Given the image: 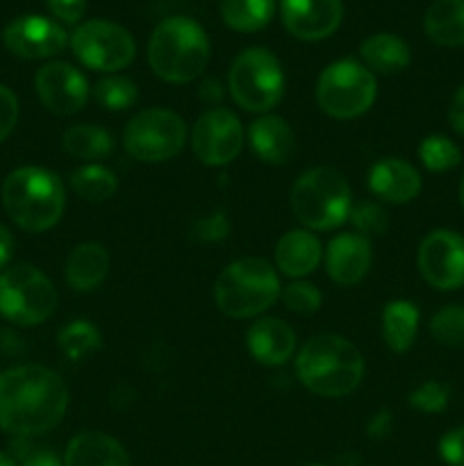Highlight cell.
I'll use <instances>...</instances> for the list:
<instances>
[{"instance_id":"obj_43","label":"cell","mask_w":464,"mask_h":466,"mask_svg":"<svg viewBox=\"0 0 464 466\" xmlns=\"http://www.w3.org/2000/svg\"><path fill=\"white\" fill-rule=\"evenodd\" d=\"M391 431V412L389 410H380L378 414H373V419L368 421L367 432L371 440H382V437L389 435Z\"/></svg>"},{"instance_id":"obj_13","label":"cell","mask_w":464,"mask_h":466,"mask_svg":"<svg viewBox=\"0 0 464 466\" xmlns=\"http://www.w3.org/2000/svg\"><path fill=\"white\" fill-rule=\"evenodd\" d=\"M423 280L441 291L464 285V237L453 230H435L421 241L417 255Z\"/></svg>"},{"instance_id":"obj_42","label":"cell","mask_w":464,"mask_h":466,"mask_svg":"<svg viewBox=\"0 0 464 466\" xmlns=\"http://www.w3.org/2000/svg\"><path fill=\"white\" fill-rule=\"evenodd\" d=\"M449 118L450 126L458 135L464 137V85L455 91L453 100H450V109H449Z\"/></svg>"},{"instance_id":"obj_10","label":"cell","mask_w":464,"mask_h":466,"mask_svg":"<svg viewBox=\"0 0 464 466\" xmlns=\"http://www.w3.org/2000/svg\"><path fill=\"white\" fill-rule=\"evenodd\" d=\"M187 141V126L171 109H144L130 118L123 132V146L135 159L146 164L176 157Z\"/></svg>"},{"instance_id":"obj_48","label":"cell","mask_w":464,"mask_h":466,"mask_svg":"<svg viewBox=\"0 0 464 466\" xmlns=\"http://www.w3.org/2000/svg\"><path fill=\"white\" fill-rule=\"evenodd\" d=\"M308 466H323V464H308Z\"/></svg>"},{"instance_id":"obj_26","label":"cell","mask_w":464,"mask_h":466,"mask_svg":"<svg viewBox=\"0 0 464 466\" xmlns=\"http://www.w3.org/2000/svg\"><path fill=\"white\" fill-rule=\"evenodd\" d=\"M419 330V309L409 300H391L382 312V337L394 353H405Z\"/></svg>"},{"instance_id":"obj_23","label":"cell","mask_w":464,"mask_h":466,"mask_svg":"<svg viewBox=\"0 0 464 466\" xmlns=\"http://www.w3.org/2000/svg\"><path fill=\"white\" fill-rule=\"evenodd\" d=\"M109 255L100 244H80L66 259V282L76 291H94L105 282Z\"/></svg>"},{"instance_id":"obj_4","label":"cell","mask_w":464,"mask_h":466,"mask_svg":"<svg viewBox=\"0 0 464 466\" xmlns=\"http://www.w3.org/2000/svg\"><path fill=\"white\" fill-rule=\"evenodd\" d=\"M148 62L166 82H191L209 62V39L203 27L185 16H173L155 27L148 44Z\"/></svg>"},{"instance_id":"obj_12","label":"cell","mask_w":464,"mask_h":466,"mask_svg":"<svg viewBox=\"0 0 464 466\" xmlns=\"http://www.w3.org/2000/svg\"><path fill=\"white\" fill-rule=\"evenodd\" d=\"M244 146V127L226 107H212L196 121L191 148L205 167H226Z\"/></svg>"},{"instance_id":"obj_34","label":"cell","mask_w":464,"mask_h":466,"mask_svg":"<svg viewBox=\"0 0 464 466\" xmlns=\"http://www.w3.org/2000/svg\"><path fill=\"white\" fill-rule=\"evenodd\" d=\"M348 218L355 230H358V235L367 237V239L368 237L385 235L387 228H389V214L385 212V208H380L378 203H368V200L350 208Z\"/></svg>"},{"instance_id":"obj_3","label":"cell","mask_w":464,"mask_h":466,"mask_svg":"<svg viewBox=\"0 0 464 466\" xmlns=\"http://www.w3.org/2000/svg\"><path fill=\"white\" fill-rule=\"evenodd\" d=\"M66 194L55 173L39 167L16 168L3 182V208L27 232L50 230L62 218Z\"/></svg>"},{"instance_id":"obj_30","label":"cell","mask_w":464,"mask_h":466,"mask_svg":"<svg viewBox=\"0 0 464 466\" xmlns=\"http://www.w3.org/2000/svg\"><path fill=\"white\" fill-rule=\"evenodd\" d=\"M57 344L64 358H68L71 362H80L86 355L96 353L100 349V332L94 323L73 321L66 328H62Z\"/></svg>"},{"instance_id":"obj_16","label":"cell","mask_w":464,"mask_h":466,"mask_svg":"<svg viewBox=\"0 0 464 466\" xmlns=\"http://www.w3.org/2000/svg\"><path fill=\"white\" fill-rule=\"evenodd\" d=\"M282 23L303 41H321L339 27L344 18L341 0H282Z\"/></svg>"},{"instance_id":"obj_9","label":"cell","mask_w":464,"mask_h":466,"mask_svg":"<svg viewBox=\"0 0 464 466\" xmlns=\"http://www.w3.org/2000/svg\"><path fill=\"white\" fill-rule=\"evenodd\" d=\"M378 96L376 76L355 59L330 64L318 76L317 103L328 116L355 118L367 112Z\"/></svg>"},{"instance_id":"obj_47","label":"cell","mask_w":464,"mask_h":466,"mask_svg":"<svg viewBox=\"0 0 464 466\" xmlns=\"http://www.w3.org/2000/svg\"><path fill=\"white\" fill-rule=\"evenodd\" d=\"M459 200H462V208H464V177L462 182H459Z\"/></svg>"},{"instance_id":"obj_22","label":"cell","mask_w":464,"mask_h":466,"mask_svg":"<svg viewBox=\"0 0 464 466\" xmlns=\"http://www.w3.org/2000/svg\"><path fill=\"white\" fill-rule=\"evenodd\" d=\"M323 258L321 241L308 230H291L276 246V264L287 278H305Z\"/></svg>"},{"instance_id":"obj_40","label":"cell","mask_w":464,"mask_h":466,"mask_svg":"<svg viewBox=\"0 0 464 466\" xmlns=\"http://www.w3.org/2000/svg\"><path fill=\"white\" fill-rule=\"evenodd\" d=\"M45 5L64 23H77L86 12V0H45Z\"/></svg>"},{"instance_id":"obj_1","label":"cell","mask_w":464,"mask_h":466,"mask_svg":"<svg viewBox=\"0 0 464 466\" xmlns=\"http://www.w3.org/2000/svg\"><path fill=\"white\" fill-rule=\"evenodd\" d=\"M68 408L62 378L39 364H23L0 373V428L14 437L53 431Z\"/></svg>"},{"instance_id":"obj_21","label":"cell","mask_w":464,"mask_h":466,"mask_svg":"<svg viewBox=\"0 0 464 466\" xmlns=\"http://www.w3.org/2000/svg\"><path fill=\"white\" fill-rule=\"evenodd\" d=\"M64 466H130L126 449L105 432H80L66 446Z\"/></svg>"},{"instance_id":"obj_2","label":"cell","mask_w":464,"mask_h":466,"mask_svg":"<svg viewBox=\"0 0 464 466\" xmlns=\"http://www.w3.org/2000/svg\"><path fill=\"white\" fill-rule=\"evenodd\" d=\"M296 376L312 394L326 399L348 396L362 382V353L344 337L317 335L296 355Z\"/></svg>"},{"instance_id":"obj_11","label":"cell","mask_w":464,"mask_h":466,"mask_svg":"<svg viewBox=\"0 0 464 466\" xmlns=\"http://www.w3.org/2000/svg\"><path fill=\"white\" fill-rule=\"evenodd\" d=\"M76 57L91 71H121L135 59L136 46L126 27L112 21H86L71 35Z\"/></svg>"},{"instance_id":"obj_25","label":"cell","mask_w":464,"mask_h":466,"mask_svg":"<svg viewBox=\"0 0 464 466\" xmlns=\"http://www.w3.org/2000/svg\"><path fill=\"white\" fill-rule=\"evenodd\" d=\"M359 55L364 59V66L371 73H389L403 71L409 64V48L400 36L396 35H373L359 48Z\"/></svg>"},{"instance_id":"obj_46","label":"cell","mask_w":464,"mask_h":466,"mask_svg":"<svg viewBox=\"0 0 464 466\" xmlns=\"http://www.w3.org/2000/svg\"><path fill=\"white\" fill-rule=\"evenodd\" d=\"M0 466H18L16 460L7 453H0Z\"/></svg>"},{"instance_id":"obj_14","label":"cell","mask_w":464,"mask_h":466,"mask_svg":"<svg viewBox=\"0 0 464 466\" xmlns=\"http://www.w3.org/2000/svg\"><path fill=\"white\" fill-rule=\"evenodd\" d=\"M36 96L50 114L68 116L85 107L89 98L86 77L66 62H50L35 76Z\"/></svg>"},{"instance_id":"obj_5","label":"cell","mask_w":464,"mask_h":466,"mask_svg":"<svg viewBox=\"0 0 464 466\" xmlns=\"http://www.w3.org/2000/svg\"><path fill=\"white\" fill-rule=\"evenodd\" d=\"M280 296L277 273L267 259L241 258L227 264L214 282L218 309L232 319H250L271 308Z\"/></svg>"},{"instance_id":"obj_37","label":"cell","mask_w":464,"mask_h":466,"mask_svg":"<svg viewBox=\"0 0 464 466\" xmlns=\"http://www.w3.org/2000/svg\"><path fill=\"white\" fill-rule=\"evenodd\" d=\"M18 121V98L12 89L0 85V144L12 135Z\"/></svg>"},{"instance_id":"obj_33","label":"cell","mask_w":464,"mask_h":466,"mask_svg":"<svg viewBox=\"0 0 464 466\" xmlns=\"http://www.w3.org/2000/svg\"><path fill=\"white\" fill-rule=\"evenodd\" d=\"M430 335L441 346H464V305H446L432 317Z\"/></svg>"},{"instance_id":"obj_20","label":"cell","mask_w":464,"mask_h":466,"mask_svg":"<svg viewBox=\"0 0 464 466\" xmlns=\"http://www.w3.org/2000/svg\"><path fill=\"white\" fill-rule=\"evenodd\" d=\"M248 139L255 155L262 162L273 164V167H282V164H287L294 157L296 137L285 118L271 116V114L257 118L250 126Z\"/></svg>"},{"instance_id":"obj_29","label":"cell","mask_w":464,"mask_h":466,"mask_svg":"<svg viewBox=\"0 0 464 466\" xmlns=\"http://www.w3.org/2000/svg\"><path fill=\"white\" fill-rule=\"evenodd\" d=\"M71 189L89 203H103L116 194L118 180L109 168L100 167V164H86V167L73 171Z\"/></svg>"},{"instance_id":"obj_17","label":"cell","mask_w":464,"mask_h":466,"mask_svg":"<svg viewBox=\"0 0 464 466\" xmlns=\"http://www.w3.org/2000/svg\"><path fill=\"white\" fill-rule=\"evenodd\" d=\"M328 276L339 285H355L371 268V244L358 232L337 235L326 250Z\"/></svg>"},{"instance_id":"obj_32","label":"cell","mask_w":464,"mask_h":466,"mask_svg":"<svg viewBox=\"0 0 464 466\" xmlns=\"http://www.w3.org/2000/svg\"><path fill=\"white\" fill-rule=\"evenodd\" d=\"M96 100L103 109H109V112H123V109H130L132 105L139 98V91H136V85L130 80V77L123 76H109L103 77V80L96 85L94 89Z\"/></svg>"},{"instance_id":"obj_15","label":"cell","mask_w":464,"mask_h":466,"mask_svg":"<svg viewBox=\"0 0 464 466\" xmlns=\"http://www.w3.org/2000/svg\"><path fill=\"white\" fill-rule=\"evenodd\" d=\"M7 50L23 59H48L62 53L68 35L59 23L44 16H21L9 23L3 32Z\"/></svg>"},{"instance_id":"obj_44","label":"cell","mask_w":464,"mask_h":466,"mask_svg":"<svg viewBox=\"0 0 464 466\" xmlns=\"http://www.w3.org/2000/svg\"><path fill=\"white\" fill-rule=\"evenodd\" d=\"M12 253H14V237L12 232L0 223V271H3L5 264L9 262Z\"/></svg>"},{"instance_id":"obj_27","label":"cell","mask_w":464,"mask_h":466,"mask_svg":"<svg viewBox=\"0 0 464 466\" xmlns=\"http://www.w3.org/2000/svg\"><path fill=\"white\" fill-rule=\"evenodd\" d=\"M64 150L77 159H86V162H96L112 153L114 139L105 127L91 126V123H80L64 132L62 137Z\"/></svg>"},{"instance_id":"obj_6","label":"cell","mask_w":464,"mask_h":466,"mask_svg":"<svg viewBox=\"0 0 464 466\" xmlns=\"http://www.w3.org/2000/svg\"><path fill=\"white\" fill-rule=\"evenodd\" d=\"M350 208V187L335 168H309L291 187V209L312 230H335L348 218Z\"/></svg>"},{"instance_id":"obj_24","label":"cell","mask_w":464,"mask_h":466,"mask_svg":"<svg viewBox=\"0 0 464 466\" xmlns=\"http://www.w3.org/2000/svg\"><path fill=\"white\" fill-rule=\"evenodd\" d=\"M428 39L446 48L464 46V0H435L423 18Z\"/></svg>"},{"instance_id":"obj_7","label":"cell","mask_w":464,"mask_h":466,"mask_svg":"<svg viewBox=\"0 0 464 466\" xmlns=\"http://www.w3.org/2000/svg\"><path fill=\"white\" fill-rule=\"evenodd\" d=\"M227 89L241 109L262 114L282 100L285 73L271 50L246 48L232 62L227 73Z\"/></svg>"},{"instance_id":"obj_8","label":"cell","mask_w":464,"mask_h":466,"mask_svg":"<svg viewBox=\"0 0 464 466\" xmlns=\"http://www.w3.org/2000/svg\"><path fill=\"white\" fill-rule=\"evenodd\" d=\"M57 308V291L32 264H14L0 273V314L14 326H39Z\"/></svg>"},{"instance_id":"obj_39","label":"cell","mask_w":464,"mask_h":466,"mask_svg":"<svg viewBox=\"0 0 464 466\" xmlns=\"http://www.w3.org/2000/svg\"><path fill=\"white\" fill-rule=\"evenodd\" d=\"M227 232H230V221H227L223 212L209 214V217L200 218L196 223V237L203 241H221L226 239Z\"/></svg>"},{"instance_id":"obj_41","label":"cell","mask_w":464,"mask_h":466,"mask_svg":"<svg viewBox=\"0 0 464 466\" xmlns=\"http://www.w3.org/2000/svg\"><path fill=\"white\" fill-rule=\"evenodd\" d=\"M21 466H64L57 455L48 449H21Z\"/></svg>"},{"instance_id":"obj_18","label":"cell","mask_w":464,"mask_h":466,"mask_svg":"<svg viewBox=\"0 0 464 466\" xmlns=\"http://www.w3.org/2000/svg\"><path fill=\"white\" fill-rule=\"evenodd\" d=\"M368 189L380 200L403 205L419 196V191H421V176L405 159L387 157L373 164L371 173H368Z\"/></svg>"},{"instance_id":"obj_38","label":"cell","mask_w":464,"mask_h":466,"mask_svg":"<svg viewBox=\"0 0 464 466\" xmlns=\"http://www.w3.org/2000/svg\"><path fill=\"white\" fill-rule=\"evenodd\" d=\"M439 455L446 464L464 466V426L449 431L441 437Z\"/></svg>"},{"instance_id":"obj_36","label":"cell","mask_w":464,"mask_h":466,"mask_svg":"<svg viewBox=\"0 0 464 466\" xmlns=\"http://www.w3.org/2000/svg\"><path fill=\"white\" fill-rule=\"evenodd\" d=\"M409 405L426 414L444 412L446 405H449V390L441 382L428 380L409 394Z\"/></svg>"},{"instance_id":"obj_31","label":"cell","mask_w":464,"mask_h":466,"mask_svg":"<svg viewBox=\"0 0 464 466\" xmlns=\"http://www.w3.org/2000/svg\"><path fill=\"white\" fill-rule=\"evenodd\" d=\"M419 159L432 173H446L462 162V150L441 135H430L419 146Z\"/></svg>"},{"instance_id":"obj_45","label":"cell","mask_w":464,"mask_h":466,"mask_svg":"<svg viewBox=\"0 0 464 466\" xmlns=\"http://www.w3.org/2000/svg\"><path fill=\"white\" fill-rule=\"evenodd\" d=\"M221 96L223 91H221V85H218V80H205L203 86H200V98H203L207 105L218 103Z\"/></svg>"},{"instance_id":"obj_28","label":"cell","mask_w":464,"mask_h":466,"mask_svg":"<svg viewBox=\"0 0 464 466\" xmlns=\"http://www.w3.org/2000/svg\"><path fill=\"white\" fill-rule=\"evenodd\" d=\"M276 0H221V16L237 32H257L271 21Z\"/></svg>"},{"instance_id":"obj_35","label":"cell","mask_w":464,"mask_h":466,"mask_svg":"<svg viewBox=\"0 0 464 466\" xmlns=\"http://www.w3.org/2000/svg\"><path fill=\"white\" fill-rule=\"evenodd\" d=\"M282 300H285L287 309L300 317H309V314H317L321 308V291L312 285V282L296 280L282 291Z\"/></svg>"},{"instance_id":"obj_19","label":"cell","mask_w":464,"mask_h":466,"mask_svg":"<svg viewBox=\"0 0 464 466\" xmlns=\"http://www.w3.org/2000/svg\"><path fill=\"white\" fill-rule=\"evenodd\" d=\"M248 350L259 364L280 367L296 349V332L280 319H259L246 335Z\"/></svg>"}]
</instances>
